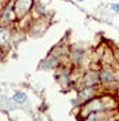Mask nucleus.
I'll return each instance as SVG.
<instances>
[{"instance_id": "1", "label": "nucleus", "mask_w": 119, "mask_h": 121, "mask_svg": "<svg viewBox=\"0 0 119 121\" xmlns=\"http://www.w3.org/2000/svg\"><path fill=\"white\" fill-rule=\"evenodd\" d=\"M25 99H27L25 93H21V92H19V93H17V95H13V100H15V102H18V103H23L25 101Z\"/></svg>"}, {"instance_id": "2", "label": "nucleus", "mask_w": 119, "mask_h": 121, "mask_svg": "<svg viewBox=\"0 0 119 121\" xmlns=\"http://www.w3.org/2000/svg\"><path fill=\"white\" fill-rule=\"evenodd\" d=\"M101 79L104 81H111V80H114V77L109 72H103L101 73Z\"/></svg>"}, {"instance_id": "3", "label": "nucleus", "mask_w": 119, "mask_h": 121, "mask_svg": "<svg viewBox=\"0 0 119 121\" xmlns=\"http://www.w3.org/2000/svg\"><path fill=\"white\" fill-rule=\"evenodd\" d=\"M111 9L114 11H116V12H119V4H115L111 6Z\"/></svg>"}, {"instance_id": "4", "label": "nucleus", "mask_w": 119, "mask_h": 121, "mask_svg": "<svg viewBox=\"0 0 119 121\" xmlns=\"http://www.w3.org/2000/svg\"><path fill=\"white\" fill-rule=\"evenodd\" d=\"M78 1H83V0H78Z\"/></svg>"}]
</instances>
